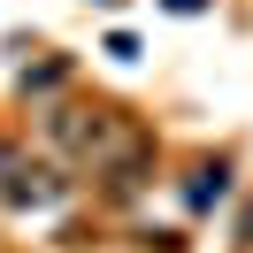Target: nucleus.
<instances>
[{
	"mask_svg": "<svg viewBox=\"0 0 253 253\" xmlns=\"http://www.w3.org/2000/svg\"><path fill=\"white\" fill-rule=\"evenodd\" d=\"M39 130H46V146L62 161L100 169V176H115V184H130L138 161H146V130L130 123V115H115V108H46Z\"/></svg>",
	"mask_w": 253,
	"mask_h": 253,
	"instance_id": "1",
	"label": "nucleus"
},
{
	"mask_svg": "<svg viewBox=\"0 0 253 253\" xmlns=\"http://www.w3.org/2000/svg\"><path fill=\"white\" fill-rule=\"evenodd\" d=\"M222 192H230V169H222V161H215V169H200V176H192V207L222 200Z\"/></svg>",
	"mask_w": 253,
	"mask_h": 253,
	"instance_id": "2",
	"label": "nucleus"
},
{
	"mask_svg": "<svg viewBox=\"0 0 253 253\" xmlns=\"http://www.w3.org/2000/svg\"><path fill=\"white\" fill-rule=\"evenodd\" d=\"M16 184H23V154L0 138V200H16Z\"/></svg>",
	"mask_w": 253,
	"mask_h": 253,
	"instance_id": "3",
	"label": "nucleus"
},
{
	"mask_svg": "<svg viewBox=\"0 0 253 253\" xmlns=\"http://www.w3.org/2000/svg\"><path fill=\"white\" fill-rule=\"evenodd\" d=\"M169 8H176V16H192V8H200V0H169Z\"/></svg>",
	"mask_w": 253,
	"mask_h": 253,
	"instance_id": "4",
	"label": "nucleus"
}]
</instances>
